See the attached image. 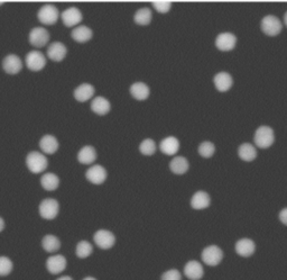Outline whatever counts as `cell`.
I'll list each match as a JSON object with an SVG mask.
<instances>
[{"mask_svg": "<svg viewBox=\"0 0 287 280\" xmlns=\"http://www.w3.org/2000/svg\"><path fill=\"white\" fill-rule=\"evenodd\" d=\"M254 142L255 144L259 149H268L271 145L274 144L275 142V133L274 130L269 126H260L257 129V131L255 132L254 136Z\"/></svg>", "mask_w": 287, "mask_h": 280, "instance_id": "cell-1", "label": "cell"}, {"mask_svg": "<svg viewBox=\"0 0 287 280\" xmlns=\"http://www.w3.org/2000/svg\"><path fill=\"white\" fill-rule=\"evenodd\" d=\"M26 166L32 174L37 175L46 170V168L49 166V160L40 152L32 151L26 156Z\"/></svg>", "mask_w": 287, "mask_h": 280, "instance_id": "cell-2", "label": "cell"}, {"mask_svg": "<svg viewBox=\"0 0 287 280\" xmlns=\"http://www.w3.org/2000/svg\"><path fill=\"white\" fill-rule=\"evenodd\" d=\"M260 27L263 33L267 36H277L281 32L283 25H281L278 17L274 16V15H267L261 19Z\"/></svg>", "mask_w": 287, "mask_h": 280, "instance_id": "cell-3", "label": "cell"}, {"mask_svg": "<svg viewBox=\"0 0 287 280\" xmlns=\"http://www.w3.org/2000/svg\"><path fill=\"white\" fill-rule=\"evenodd\" d=\"M38 212L39 215L42 216L44 220H54V218H56V216L59 215L60 204L58 201L54 199V198H46V199H44L39 204Z\"/></svg>", "mask_w": 287, "mask_h": 280, "instance_id": "cell-4", "label": "cell"}, {"mask_svg": "<svg viewBox=\"0 0 287 280\" xmlns=\"http://www.w3.org/2000/svg\"><path fill=\"white\" fill-rule=\"evenodd\" d=\"M60 12L53 5H44L39 8L37 13V18L40 24L54 25L60 18Z\"/></svg>", "mask_w": 287, "mask_h": 280, "instance_id": "cell-5", "label": "cell"}, {"mask_svg": "<svg viewBox=\"0 0 287 280\" xmlns=\"http://www.w3.org/2000/svg\"><path fill=\"white\" fill-rule=\"evenodd\" d=\"M25 62H26V67L30 71L38 72V71H42L45 68L46 58L40 51H30L29 53H27L26 58H25Z\"/></svg>", "mask_w": 287, "mask_h": 280, "instance_id": "cell-6", "label": "cell"}, {"mask_svg": "<svg viewBox=\"0 0 287 280\" xmlns=\"http://www.w3.org/2000/svg\"><path fill=\"white\" fill-rule=\"evenodd\" d=\"M223 259V251L218 246L207 247L202 251V260L210 267L218 266Z\"/></svg>", "mask_w": 287, "mask_h": 280, "instance_id": "cell-7", "label": "cell"}, {"mask_svg": "<svg viewBox=\"0 0 287 280\" xmlns=\"http://www.w3.org/2000/svg\"><path fill=\"white\" fill-rule=\"evenodd\" d=\"M50 33L44 27H35L29 32V44L34 48H44L50 42Z\"/></svg>", "mask_w": 287, "mask_h": 280, "instance_id": "cell-8", "label": "cell"}, {"mask_svg": "<svg viewBox=\"0 0 287 280\" xmlns=\"http://www.w3.org/2000/svg\"><path fill=\"white\" fill-rule=\"evenodd\" d=\"M94 243L102 250H109L116 243L115 234L108 230H99L93 235Z\"/></svg>", "mask_w": 287, "mask_h": 280, "instance_id": "cell-9", "label": "cell"}, {"mask_svg": "<svg viewBox=\"0 0 287 280\" xmlns=\"http://www.w3.org/2000/svg\"><path fill=\"white\" fill-rule=\"evenodd\" d=\"M61 18L64 26L66 27H76L83 19V15H82L81 10L76 7H70L65 9L64 12L61 14Z\"/></svg>", "mask_w": 287, "mask_h": 280, "instance_id": "cell-10", "label": "cell"}, {"mask_svg": "<svg viewBox=\"0 0 287 280\" xmlns=\"http://www.w3.org/2000/svg\"><path fill=\"white\" fill-rule=\"evenodd\" d=\"M108 172L106 170L105 167H102L100 165H94L90 167L88 170L85 172V178L90 181L91 184H93L95 186L102 185L107 180Z\"/></svg>", "mask_w": 287, "mask_h": 280, "instance_id": "cell-11", "label": "cell"}, {"mask_svg": "<svg viewBox=\"0 0 287 280\" xmlns=\"http://www.w3.org/2000/svg\"><path fill=\"white\" fill-rule=\"evenodd\" d=\"M235 44H237V37H235L234 34L229 32L220 33L215 38V47L219 51H222V52L232 51L235 48Z\"/></svg>", "mask_w": 287, "mask_h": 280, "instance_id": "cell-12", "label": "cell"}, {"mask_svg": "<svg viewBox=\"0 0 287 280\" xmlns=\"http://www.w3.org/2000/svg\"><path fill=\"white\" fill-rule=\"evenodd\" d=\"M3 69L8 74H17L23 69V61L16 54H9L3 60Z\"/></svg>", "mask_w": 287, "mask_h": 280, "instance_id": "cell-13", "label": "cell"}, {"mask_svg": "<svg viewBox=\"0 0 287 280\" xmlns=\"http://www.w3.org/2000/svg\"><path fill=\"white\" fill-rule=\"evenodd\" d=\"M66 55H68V48L62 42L56 41V42L50 44L47 49V57L50 60L54 61V62H62Z\"/></svg>", "mask_w": 287, "mask_h": 280, "instance_id": "cell-14", "label": "cell"}, {"mask_svg": "<svg viewBox=\"0 0 287 280\" xmlns=\"http://www.w3.org/2000/svg\"><path fill=\"white\" fill-rule=\"evenodd\" d=\"M66 264H68V261L65 257L62 254H56V256H52L47 259L46 268L52 274H59L65 270Z\"/></svg>", "mask_w": 287, "mask_h": 280, "instance_id": "cell-15", "label": "cell"}, {"mask_svg": "<svg viewBox=\"0 0 287 280\" xmlns=\"http://www.w3.org/2000/svg\"><path fill=\"white\" fill-rule=\"evenodd\" d=\"M213 84L220 93H225V91L231 89L233 85V78L228 72H219L214 75Z\"/></svg>", "mask_w": 287, "mask_h": 280, "instance_id": "cell-16", "label": "cell"}, {"mask_svg": "<svg viewBox=\"0 0 287 280\" xmlns=\"http://www.w3.org/2000/svg\"><path fill=\"white\" fill-rule=\"evenodd\" d=\"M95 94V88L91 84H81L75 88L73 96L74 99L79 103H85L90 100Z\"/></svg>", "mask_w": 287, "mask_h": 280, "instance_id": "cell-17", "label": "cell"}, {"mask_svg": "<svg viewBox=\"0 0 287 280\" xmlns=\"http://www.w3.org/2000/svg\"><path fill=\"white\" fill-rule=\"evenodd\" d=\"M90 107L91 110L99 116H105L107 114H109L111 110L110 101L102 96L94 97L93 100L91 101Z\"/></svg>", "mask_w": 287, "mask_h": 280, "instance_id": "cell-18", "label": "cell"}, {"mask_svg": "<svg viewBox=\"0 0 287 280\" xmlns=\"http://www.w3.org/2000/svg\"><path fill=\"white\" fill-rule=\"evenodd\" d=\"M234 250L240 257L248 258L255 253L256 244L253 240H250V238H242V240H239L235 243Z\"/></svg>", "mask_w": 287, "mask_h": 280, "instance_id": "cell-19", "label": "cell"}, {"mask_svg": "<svg viewBox=\"0 0 287 280\" xmlns=\"http://www.w3.org/2000/svg\"><path fill=\"white\" fill-rule=\"evenodd\" d=\"M39 147L45 154H54L60 147L59 140L54 135H44L39 141Z\"/></svg>", "mask_w": 287, "mask_h": 280, "instance_id": "cell-20", "label": "cell"}, {"mask_svg": "<svg viewBox=\"0 0 287 280\" xmlns=\"http://www.w3.org/2000/svg\"><path fill=\"white\" fill-rule=\"evenodd\" d=\"M71 36L75 42L86 43L93 37V30H92L90 27L85 26V25H79V26L74 27V29L72 30Z\"/></svg>", "mask_w": 287, "mask_h": 280, "instance_id": "cell-21", "label": "cell"}, {"mask_svg": "<svg viewBox=\"0 0 287 280\" xmlns=\"http://www.w3.org/2000/svg\"><path fill=\"white\" fill-rule=\"evenodd\" d=\"M184 273H185V276L188 279L200 280L203 277L204 269L200 262L196 260H191L185 264V267H184Z\"/></svg>", "mask_w": 287, "mask_h": 280, "instance_id": "cell-22", "label": "cell"}, {"mask_svg": "<svg viewBox=\"0 0 287 280\" xmlns=\"http://www.w3.org/2000/svg\"><path fill=\"white\" fill-rule=\"evenodd\" d=\"M210 204H211V198L206 191H197L191 198V206L197 211L206 210L210 206Z\"/></svg>", "mask_w": 287, "mask_h": 280, "instance_id": "cell-23", "label": "cell"}, {"mask_svg": "<svg viewBox=\"0 0 287 280\" xmlns=\"http://www.w3.org/2000/svg\"><path fill=\"white\" fill-rule=\"evenodd\" d=\"M160 150L166 155H175L179 150V141L175 136H167L162 140Z\"/></svg>", "mask_w": 287, "mask_h": 280, "instance_id": "cell-24", "label": "cell"}, {"mask_svg": "<svg viewBox=\"0 0 287 280\" xmlns=\"http://www.w3.org/2000/svg\"><path fill=\"white\" fill-rule=\"evenodd\" d=\"M129 93L136 100H146L151 95V89L145 83H135L130 86Z\"/></svg>", "mask_w": 287, "mask_h": 280, "instance_id": "cell-25", "label": "cell"}, {"mask_svg": "<svg viewBox=\"0 0 287 280\" xmlns=\"http://www.w3.org/2000/svg\"><path fill=\"white\" fill-rule=\"evenodd\" d=\"M97 157H98L97 150L92 145L81 147L78 153V161L81 165H92L97 160Z\"/></svg>", "mask_w": 287, "mask_h": 280, "instance_id": "cell-26", "label": "cell"}, {"mask_svg": "<svg viewBox=\"0 0 287 280\" xmlns=\"http://www.w3.org/2000/svg\"><path fill=\"white\" fill-rule=\"evenodd\" d=\"M170 169L174 175L182 176L186 174L189 169V164L186 157L184 156H175L170 162Z\"/></svg>", "mask_w": 287, "mask_h": 280, "instance_id": "cell-27", "label": "cell"}, {"mask_svg": "<svg viewBox=\"0 0 287 280\" xmlns=\"http://www.w3.org/2000/svg\"><path fill=\"white\" fill-rule=\"evenodd\" d=\"M40 186H42L45 190L47 191H54L60 186V178L58 175L53 174V172H47L40 178Z\"/></svg>", "mask_w": 287, "mask_h": 280, "instance_id": "cell-28", "label": "cell"}, {"mask_svg": "<svg viewBox=\"0 0 287 280\" xmlns=\"http://www.w3.org/2000/svg\"><path fill=\"white\" fill-rule=\"evenodd\" d=\"M257 150L250 143H243L238 149V155L240 159L246 162H251L257 157Z\"/></svg>", "mask_w": 287, "mask_h": 280, "instance_id": "cell-29", "label": "cell"}, {"mask_svg": "<svg viewBox=\"0 0 287 280\" xmlns=\"http://www.w3.org/2000/svg\"><path fill=\"white\" fill-rule=\"evenodd\" d=\"M153 19V13L152 10L148 7H142L140 9H138L135 13L134 20L137 25L139 26H147L152 23Z\"/></svg>", "mask_w": 287, "mask_h": 280, "instance_id": "cell-30", "label": "cell"}, {"mask_svg": "<svg viewBox=\"0 0 287 280\" xmlns=\"http://www.w3.org/2000/svg\"><path fill=\"white\" fill-rule=\"evenodd\" d=\"M42 247L46 252L53 253L60 250L61 248V241L59 240L58 236L52 235V234H49V235H45L42 240Z\"/></svg>", "mask_w": 287, "mask_h": 280, "instance_id": "cell-31", "label": "cell"}, {"mask_svg": "<svg viewBox=\"0 0 287 280\" xmlns=\"http://www.w3.org/2000/svg\"><path fill=\"white\" fill-rule=\"evenodd\" d=\"M92 252H93V247H92V244L88 241H80L78 246H76L75 253L80 259H85L90 257Z\"/></svg>", "mask_w": 287, "mask_h": 280, "instance_id": "cell-32", "label": "cell"}, {"mask_svg": "<svg viewBox=\"0 0 287 280\" xmlns=\"http://www.w3.org/2000/svg\"><path fill=\"white\" fill-rule=\"evenodd\" d=\"M157 150V146L155 141L152 139H145L141 141V143L139 144V152L142 155L151 156L153 154H155V152Z\"/></svg>", "mask_w": 287, "mask_h": 280, "instance_id": "cell-33", "label": "cell"}, {"mask_svg": "<svg viewBox=\"0 0 287 280\" xmlns=\"http://www.w3.org/2000/svg\"><path fill=\"white\" fill-rule=\"evenodd\" d=\"M199 154L201 155L204 159H210L215 153V145L210 141H204L201 144L199 145L198 149Z\"/></svg>", "mask_w": 287, "mask_h": 280, "instance_id": "cell-34", "label": "cell"}, {"mask_svg": "<svg viewBox=\"0 0 287 280\" xmlns=\"http://www.w3.org/2000/svg\"><path fill=\"white\" fill-rule=\"evenodd\" d=\"M14 264L8 257H0V277H6L13 271Z\"/></svg>", "mask_w": 287, "mask_h": 280, "instance_id": "cell-35", "label": "cell"}, {"mask_svg": "<svg viewBox=\"0 0 287 280\" xmlns=\"http://www.w3.org/2000/svg\"><path fill=\"white\" fill-rule=\"evenodd\" d=\"M154 9L160 14H167L172 8V3L166 2V0H158V2L152 3Z\"/></svg>", "mask_w": 287, "mask_h": 280, "instance_id": "cell-36", "label": "cell"}, {"mask_svg": "<svg viewBox=\"0 0 287 280\" xmlns=\"http://www.w3.org/2000/svg\"><path fill=\"white\" fill-rule=\"evenodd\" d=\"M162 280H182V276L176 269H171V270L163 273Z\"/></svg>", "mask_w": 287, "mask_h": 280, "instance_id": "cell-37", "label": "cell"}, {"mask_svg": "<svg viewBox=\"0 0 287 280\" xmlns=\"http://www.w3.org/2000/svg\"><path fill=\"white\" fill-rule=\"evenodd\" d=\"M278 217H279V221L283 223L284 225H287V207L280 211Z\"/></svg>", "mask_w": 287, "mask_h": 280, "instance_id": "cell-38", "label": "cell"}, {"mask_svg": "<svg viewBox=\"0 0 287 280\" xmlns=\"http://www.w3.org/2000/svg\"><path fill=\"white\" fill-rule=\"evenodd\" d=\"M4 228H5V221L3 217H0V232H3Z\"/></svg>", "mask_w": 287, "mask_h": 280, "instance_id": "cell-39", "label": "cell"}, {"mask_svg": "<svg viewBox=\"0 0 287 280\" xmlns=\"http://www.w3.org/2000/svg\"><path fill=\"white\" fill-rule=\"evenodd\" d=\"M56 280H73V279H72L70 276H63V277H61V278L56 279Z\"/></svg>", "mask_w": 287, "mask_h": 280, "instance_id": "cell-40", "label": "cell"}, {"mask_svg": "<svg viewBox=\"0 0 287 280\" xmlns=\"http://www.w3.org/2000/svg\"><path fill=\"white\" fill-rule=\"evenodd\" d=\"M284 23H285L286 27H287V12H286V13H285V15H284Z\"/></svg>", "mask_w": 287, "mask_h": 280, "instance_id": "cell-41", "label": "cell"}, {"mask_svg": "<svg viewBox=\"0 0 287 280\" xmlns=\"http://www.w3.org/2000/svg\"><path fill=\"white\" fill-rule=\"evenodd\" d=\"M83 280H97V279L93 278V277H86V278H84Z\"/></svg>", "mask_w": 287, "mask_h": 280, "instance_id": "cell-42", "label": "cell"}, {"mask_svg": "<svg viewBox=\"0 0 287 280\" xmlns=\"http://www.w3.org/2000/svg\"><path fill=\"white\" fill-rule=\"evenodd\" d=\"M3 4H4V3H3V2H0V5H3Z\"/></svg>", "mask_w": 287, "mask_h": 280, "instance_id": "cell-43", "label": "cell"}]
</instances>
